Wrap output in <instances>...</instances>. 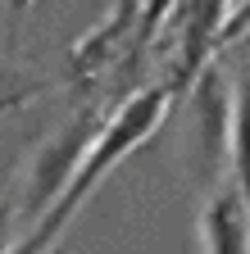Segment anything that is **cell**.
<instances>
[{
  "label": "cell",
  "mask_w": 250,
  "mask_h": 254,
  "mask_svg": "<svg viewBox=\"0 0 250 254\" xmlns=\"http://www.w3.org/2000/svg\"><path fill=\"white\" fill-rule=\"evenodd\" d=\"M200 241H205V254H246V200L237 186L218 190L205 204Z\"/></svg>",
  "instance_id": "cell-4"
},
{
  "label": "cell",
  "mask_w": 250,
  "mask_h": 254,
  "mask_svg": "<svg viewBox=\"0 0 250 254\" xmlns=\"http://www.w3.org/2000/svg\"><path fill=\"white\" fill-rule=\"evenodd\" d=\"M173 95H177V86H173V82H160V86L137 91L123 109H114L109 123L96 132V141H91L86 159L78 164V173L69 177V186L59 190V195L50 200V209L32 222V232H27L18 245H9V254H46V250L59 241V232L69 227V218L78 213V204L100 186V177H105V173H109L128 150H137V145L155 132V123L164 118V109H168Z\"/></svg>",
  "instance_id": "cell-1"
},
{
  "label": "cell",
  "mask_w": 250,
  "mask_h": 254,
  "mask_svg": "<svg viewBox=\"0 0 250 254\" xmlns=\"http://www.w3.org/2000/svg\"><path fill=\"white\" fill-rule=\"evenodd\" d=\"M96 132H100L96 114H78V118H69V123L37 150L32 168H27V200H23V209H18L23 222H37V218L50 209V200L69 186V177L78 173V164L86 159Z\"/></svg>",
  "instance_id": "cell-2"
},
{
  "label": "cell",
  "mask_w": 250,
  "mask_h": 254,
  "mask_svg": "<svg viewBox=\"0 0 250 254\" xmlns=\"http://www.w3.org/2000/svg\"><path fill=\"white\" fill-rule=\"evenodd\" d=\"M46 254H69V250H64V245H50V250H46Z\"/></svg>",
  "instance_id": "cell-6"
},
{
  "label": "cell",
  "mask_w": 250,
  "mask_h": 254,
  "mask_svg": "<svg viewBox=\"0 0 250 254\" xmlns=\"http://www.w3.org/2000/svg\"><path fill=\"white\" fill-rule=\"evenodd\" d=\"M14 222H18L14 200H0V254H9V245H14Z\"/></svg>",
  "instance_id": "cell-5"
},
{
  "label": "cell",
  "mask_w": 250,
  "mask_h": 254,
  "mask_svg": "<svg viewBox=\"0 0 250 254\" xmlns=\"http://www.w3.org/2000/svg\"><path fill=\"white\" fill-rule=\"evenodd\" d=\"M228 132H232V91L228 77L209 64L196 73L191 86V141H196V168L205 182H214L228 164Z\"/></svg>",
  "instance_id": "cell-3"
}]
</instances>
